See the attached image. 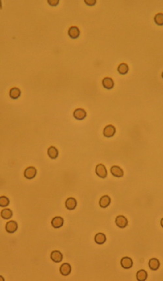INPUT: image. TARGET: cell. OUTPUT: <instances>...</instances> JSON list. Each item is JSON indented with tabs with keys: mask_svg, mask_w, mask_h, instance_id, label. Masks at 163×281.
I'll list each match as a JSON object with an SVG mask.
<instances>
[{
	"mask_svg": "<svg viewBox=\"0 0 163 281\" xmlns=\"http://www.w3.org/2000/svg\"><path fill=\"white\" fill-rule=\"evenodd\" d=\"M95 172L99 177L103 179L105 178L108 175L106 167L101 164L98 165L96 167Z\"/></svg>",
	"mask_w": 163,
	"mask_h": 281,
	"instance_id": "1",
	"label": "cell"
},
{
	"mask_svg": "<svg viewBox=\"0 0 163 281\" xmlns=\"http://www.w3.org/2000/svg\"><path fill=\"white\" fill-rule=\"evenodd\" d=\"M117 226L120 228L126 227L128 224V221L126 218L123 215H119L115 221Z\"/></svg>",
	"mask_w": 163,
	"mask_h": 281,
	"instance_id": "2",
	"label": "cell"
},
{
	"mask_svg": "<svg viewBox=\"0 0 163 281\" xmlns=\"http://www.w3.org/2000/svg\"><path fill=\"white\" fill-rule=\"evenodd\" d=\"M36 173V168L34 167L30 166L26 169L24 171V176L27 179L31 180L35 177Z\"/></svg>",
	"mask_w": 163,
	"mask_h": 281,
	"instance_id": "3",
	"label": "cell"
},
{
	"mask_svg": "<svg viewBox=\"0 0 163 281\" xmlns=\"http://www.w3.org/2000/svg\"><path fill=\"white\" fill-rule=\"evenodd\" d=\"M18 228L17 223L14 221H9L6 223L5 229L6 231L8 233H14L17 231Z\"/></svg>",
	"mask_w": 163,
	"mask_h": 281,
	"instance_id": "4",
	"label": "cell"
},
{
	"mask_svg": "<svg viewBox=\"0 0 163 281\" xmlns=\"http://www.w3.org/2000/svg\"><path fill=\"white\" fill-rule=\"evenodd\" d=\"M116 128L113 126L109 125L104 128L103 134L105 137L110 138L114 136L116 133Z\"/></svg>",
	"mask_w": 163,
	"mask_h": 281,
	"instance_id": "5",
	"label": "cell"
},
{
	"mask_svg": "<svg viewBox=\"0 0 163 281\" xmlns=\"http://www.w3.org/2000/svg\"><path fill=\"white\" fill-rule=\"evenodd\" d=\"M120 264L123 268L125 269H129L132 267L133 265V262L130 258L125 257L121 259Z\"/></svg>",
	"mask_w": 163,
	"mask_h": 281,
	"instance_id": "6",
	"label": "cell"
},
{
	"mask_svg": "<svg viewBox=\"0 0 163 281\" xmlns=\"http://www.w3.org/2000/svg\"><path fill=\"white\" fill-rule=\"evenodd\" d=\"M85 111L82 108H78L75 109L73 113V116L76 119L82 120L84 119L86 116Z\"/></svg>",
	"mask_w": 163,
	"mask_h": 281,
	"instance_id": "7",
	"label": "cell"
},
{
	"mask_svg": "<svg viewBox=\"0 0 163 281\" xmlns=\"http://www.w3.org/2000/svg\"><path fill=\"white\" fill-rule=\"evenodd\" d=\"M60 271L62 275L64 276H67L71 272V267L70 265L67 263L62 264L60 267Z\"/></svg>",
	"mask_w": 163,
	"mask_h": 281,
	"instance_id": "8",
	"label": "cell"
},
{
	"mask_svg": "<svg viewBox=\"0 0 163 281\" xmlns=\"http://www.w3.org/2000/svg\"><path fill=\"white\" fill-rule=\"evenodd\" d=\"M51 260L55 263H59L62 261L63 259V255L60 251L54 250L51 253Z\"/></svg>",
	"mask_w": 163,
	"mask_h": 281,
	"instance_id": "9",
	"label": "cell"
},
{
	"mask_svg": "<svg viewBox=\"0 0 163 281\" xmlns=\"http://www.w3.org/2000/svg\"><path fill=\"white\" fill-rule=\"evenodd\" d=\"M77 205V201L73 198H70L67 199L65 202V206L67 209L69 210H74Z\"/></svg>",
	"mask_w": 163,
	"mask_h": 281,
	"instance_id": "10",
	"label": "cell"
},
{
	"mask_svg": "<svg viewBox=\"0 0 163 281\" xmlns=\"http://www.w3.org/2000/svg\"><path fill=\"white\" fill-rule=\"evenodd\" d=\"M64 219L60 217L54 218L51 221L52 226L55 228L58 229L61 227L64 224Z\"/></svg>",
	"mask_w": 163,
	"mask_h": 281,
	"instance_id": "11",
	"label": "cell"
},
{
	"mask_svg": "<svg viewBox=\"0 0 163 281\" xmlns=\"http://www.w3.org/2000/svg\"><path fill=\"white\" fill-rule=\"evenodd\" d=\"M110 172L114 176L120 177L123 176L124 172L122 169L118 166L114 165L111 168Z\"/></svg>",
	"mask_w": 163,
	"mask_h": 281,
	"instance_id": "12",
	"label": "cell"
},
{
	"mask_svg": "<svg viewBox=\"0 0 163 281\" xmlns=\"http://www.w3.org/2000/svg\"><path fill=\"white\" fill-rule=\"evenodd\" d=\"M111 202V199L109 196L104 195L102 197L99 201L100 206L103 208H105L108 206Z\"/></svg>",
	"mask_w": 163,
	"mask_h": 281,
	"instance_id": "13",
	"label": "cell"
},
{
	"mask_svg": "<svg viewBox=\"0 0 163 281\" xmlns=\"http://www.w3.org/2000/svg\"><path fill=\"white\" fill-rule=\"evenodd\" d=\"M160 263L159 260L156 258L151 259L149 262V266L150 269L153 271L158 270L160 267Z\"/></svg>",
	"mask_w": 163,
	"mask_h": 281,
	"instance_id": "14",
	"label": "cell"
},
{
	"mask_svg": "<svg viewBox=\"0 0 163 281\" xmlns=\"http://www.w3.org/2000/svg\"><path fill=\"white\" fill-rule=\"evenodd\" d=\"M68 34L71 38L76 39L79 36L80 31L77 27L72 26L70 28Z\"/></svg>",
	"mask_w": 163,
	"mask_h": 281,
	"instance_id": "15",
	"label": "cell"
},
{
	"mask_svg": "<svg viewBox=\"0 0 163 281\" xmlns=\"http://www.w3.org/2000/svg\"><path fill=\"white\" fill-rule=\"evenodd\" d=\"M107 240L106 236L102 233H99L96 234L94 237V241L97 244L101 245L104 244Z\"/></svg>",
	"mask_w": 163,
	"mask_h": 281,
	"instance_id": "16",
	"label": "cell"
},
{
	"mask_svg": "<svg viewBox=\"0 0 163 281\" xmlns=\"http://www.w3.org/2000/svg\"><path fill=\"white\" fill-rule=\"evenodd\" d=\"M102 84L104 87L108 89H112L114 86L113 79L109 77L105 78L102 80Z\"/></svg>",
	"mask_w": 163,
	"mask_h": 281,
	"instance_id": "17",
	"label": "cell"
},
{
	"mask_svg": "<svg viewBox=\"0 0 163 281\" xmlns=\"http://www.w3.org/2000/svg\"><path fill=\"white\" fill-rule=\"evenodd\" d=\"M148 276L147 271L141 269L139 270L137 273L136 277L137 279L139 281H145L146 280Z\"/></svg>",
	"mask_w": 163,
	"mask_h": 281,
	"instance_id": "18",
	"label": "cell"
},
{
	"mask_svg": "<svg viewBox=\"0 0 163 281\" xmlns=\"http://www.w3.org/2000/svg\"><path fill=\"white\" fill-rule=\"evenodd\" d=\"M21 95V91L20 89L18 88H12L10 91V96L13 99H17L20 97Z\"/></svg>",
	"mask_w": 163,
	"mask_h": 281,
	"instance_id": "19",
	"label": "cell"
},
{
	"mask_svg": "<svg viewBox=\"0 0 163 281\" xmlns=\"http://www.w3.org/2000/svg\"><path fill=\"white\" fill-rule=\"evenodd\" d=\"M47 154L51 158L55 159L58 156L59 152L55 147L52 146L48 149Z\"/></svg>",
	"mask_w": 163,
	"mask_h": 281,
	"instance_id": "20",
	"label": "cell"
},
{
	"mask_svg": "<svg viewBox=\"0 0 163 281\" xmlns=\"http://www.w3.org/2000/svg\"><path fill=\"white\" fill-rule=\"evenodd\" d=\"M1 215L4 219L8 220L12 218L13 215V212L10 209H5L2 211Z\"/></svg>",
	"mask_w": 163,
	"mask_h": 281,
	"instance_id": "21",
	"label": "cell"
},
{
	"mask_svg": "<svg viewBox=\"0 0 163 281\" xmlns=\"http://www.w3.org/2000/svg\"><path fill=\"white\" fill-rule=\"evenodd\" d=\"M129 70V68L128 65L124 63L120 64L118 68V71L119 73L123 75L127 74Z\"/></svg>",
	"mask_w": 163,
	"mask_h": 281,
	"instance_id": "22",
	"label": "cell"
},
{
	"mask_svg": "<svg viewBox=\"0 0 163 281\" xmlns=\"http://www.w3.org/2000/svg\"><path fill=\"white\" fill-rule=\"evenodd\" d=\"M155 23L159 26L163 25V13H159L154 17Z\"/></svg>",
	"mask_w": 163,
	"mask_h": 281,
	"instance_id": "23",
	"label": "cell"
},
{
	"mask_svg": "<svg viewBox=\"0 0 163 281\" xmlns=\"http://www.w3.org/2000/svg\"><path fill=\"white\" fill-rule=\"evenodd\" d=\"M10 203V201L5 196H2L0 198V206L4 207L7 206Z\"/></svg>",
	"mask_w": 163,
	"mask_h": 281,
	"instance_id": "24",
	"label": "cell"
},
{
	"mask_svg": "<svg viewBox=\"0 0 163 281\" xmlns=\"http://www.w3.org/2000/svg\"><path fill=\"white\" fill-rule=\"evenodd\" d=\"M85 4L90 6H94L96 2V1H84Z\"/></svg>",
	"mask_w": 163,
	"mask_h": 281,
	"instance_id": "25",
	"label": "cell"
},
{
	"mask_svg": "<svg viewBox=\"0 0 163 281\" xmlns=\"http://www.w3.org/2000/svg\"><path fill=\"white\" fill-rule=\"evenodd\" d=\"M48 3L52 6H56L58 4L59 1H48Z\"/></svg>",
	"mask_w": 163,
	"mask_h": 281,
	"instance_id": "26",
	"label": "cell"
},
{
	"mask_svg": "<svg viewBox=\"0 0 163 281\" xmlns=\"http://www.w3.org/2000/svg\"><path fill=\"white\" fill-rule=\"evenodd\" d=\"M161 226L163 228V218L161 219L160 222Z\"/></svg>",
	"mask_w": 163,
	"mask_h": 281,
	"instance_id": "27",
	"label": "cell"
},
{
	"mask_svg": "<svg viewBox=\"0 0 163 281\" xmlns=\"http://www.w3.org/2000/svg\"><path fill=\"white\" fill-rule=\"evenodd\" d=\"M161 76H162V78L163 79V71L162 72V73Z\"/></svg>",
	"mask_w": 163,
	"mask_h": 281,
	"instance_id": "28",
	"label": "cell"
}]
</instances>
